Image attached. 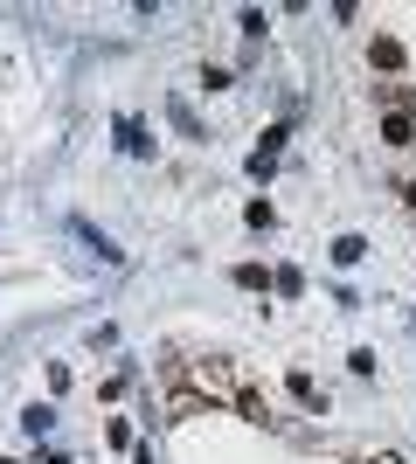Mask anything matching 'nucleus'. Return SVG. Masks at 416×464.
I'll return each instance as SVG.
<instances>
[{
  "label": "nucleus",
  "instance_id": "obj_1",
  "mask_svg": "<svg viewBox=\"0 0 416 464\" xmlns=\"http://www.w3.org/2000/svg\"><path fill=\"white\" fill-rule=\"evenodd\" d=\"M188 388H195L201 402H237V395H243V382H237V368H229V361H195Z\"/></svg>",
  "mask_w": 416,
  "mask_h": 464
},
{
  "label": "nucleus",
  "instance_id": "obj_2",
  "mask_svg": "<svg viewBox=\"0 0 416 464\" xmlns=\"http://www.w3.org/2000/svg\"><path fill=\"white\" fill-rule=\"evenodd\" d=\"M237 409H243V423H264V430H271V423H277V409H271V395H264V388H250V382H243V395H237Z\"/></svg>",
  "mask_w": 416,
  "mask_h": 464
},
{
  "label": "nucleus",
  "instance_id": "obj_3",
  "mask_svg": "<svg viewBox=\"0 0 416 464\" xmlns=\"http://www.w3.org/2000/svg\"><path fill=\"white\" fill-rule=\"evenodd\" d=\"M119 146H125L132 160H146V153H153V139H146V125H139V118H119Z\"/></svg>",
  "mask_w": 416,
  "mask_h": 464
},
{
  "label": "nucleus",
  "instance_id": "obj_4",
  "mask_svg": "<svg viewBox=\"0 0 416 464\" xmlns=\"http://www.w3.org/2000/svg\"><path fill=\"white\" fill-rule=\"evenodd\" d=\"M382 104H389V118H416V91L410 83H382Z\"/></svg>",
  "mask_w": 416,
  "mask_h": 464
},
{
  "label": "nucleus",
  "instance_id": "obj_5",
  "mask_svg": "<svg viewBox=\"0 0 416 464\" xmlns=\"http://www.w3.org/2000/svg\"><path fill=\"white\" fill-rule=\"evenodd\" d=\"M368 63H375V70H402V42H396V35H375Z\"/></svg>",
  "mask_w": 416,
  "mask_h": 464
},
{
  "label": "nucleus",
  "instance_id": "obj_6",
  "mask_svg": "<svg viewBox=\"0 0 416 464\" xmlns=\"http://www.w3.org/2000/svg\"><path fill=\"white\" fill-rule=\"evenodd\" d=\"M21 430H28V437H49V430H56V409H49V402H35L28 416H21Z\"/></svg>",
  "mask_w": 416,
  "mask_h": 464
},
{
  "label": "nucleus",
  "instance_id": "obj_7",
  "mask_svg": "<svg viewBox=\"0 0 416 464\" xmlns=\"http://www.w3.org/2000/svg\"><path fill=\"white\" fill-rule=\"evenodd\" d=\"M292 395H298V402H305V409H326V395H319V382H313V374H305V368L292 374Z\"/></svg>",
  "mask_w": 416,
  "mask_h": 464
},
{
  "label": "nucleus",
  "instance_id": "obj_8",
  "mask_svg": "<svg viewBox=\"0 0 416 464\" xmlns=\"http://www.w3.org/2000/svg\"><path fill=\"white\" fill-rule=\"evenodd\" d=\"M167 118H174V132H180V139H208V132H201V125H195V111L180 104V97H174V104H167Z\"/></svg>",
  "mask_w": 416,
  "mask_h": 464
},
{
  "label": "nucleus",
  "instance_id": "obj_9",
  "mask_svg": "<svg viewBox=\"0 0 416 464\" xmlns=\"http://www.w3.org/2000/svg\"><path fill=\"white\" fill-rule=\"evenodd\" d=\"M382 139H389V146H410V139H416V118H382Z\"/></svg>",
  "mask_w": 416,
  "mask_h": 464
},
{
  "label": "nucleus",
  "instance_id": "obj_10",
  "mask_svg": "<svg viewBox=\"0 0 416 464\" xmlns=\"http://www.w3.org/2000/svg\"><path fill=\"white\" fill-rule=\"evenodd\" d=\"M167 416H174V423H180V416H201V395H195V388H180V395H167Z\"/></svg>",
  "mask_w": 416,
  "mask_h": 464
},
{
  "label": "nucleus",
  "instance_id": "obj_11",
  "mask_svg": "<svg viewBox=\"0 0 416 464\" xmlns=\"http://www.w3.org/2000/svg\"><path fill=\"white\" fill-rule=\"evenodd\" d=\"M361 256H368V243H361V236H340V243H334V264H361Z\"/></svg>",
  "mask_w": 416,
  "mask_h": 464
},
{
  "label": "nucleus",
  "instance_id": "obj_12",
  "mask_svg": "<svg viewBox=\"0 0 416 464\" xmlns=\"http://www.w3.org/2000/svg\"><path fill=\"white\" fill-rule=\"evenodd\" d=\"M237 285L243 291H264V285H271V271H264V264H237Z\"/></svg>",
  "mask_w": 416,
  "mask_h": 464
},
{
  "label": "nucleus",
  "instance_id": "obj_13",
  "mask_svg": "<svg viewBox=\"0 0 416 464\" xmlns=\"http://www.w3.org/2000/svg\"><path fill=\"white\" fill-rule=\"evenodd\" d=\"M285 139H292V125H271V132H264V146H257V153H264V160H277V153H285Z\"/></svg>",
  "mask_w": 416,
  "mask_h": 464
},
{
  "label": "nucleus",
  "instance_id": "obj_14",
  "mask_svg": "<svg viewBox=\"0 0 416 464\" xmlns=\"http://www.w3.org/2000/svg\"><path fill=\"white\" fill-rule=\"evenodd\" d=\"M271 285H277V291H285V298H298V291H305V271H292V264H285V271H277V277H271Z\"/></svg>",
  "mask_w": 416,
  "mask_h": 464
},
{
  "label": "nucleus",
  "instance_id": "obj_15",
  "mask_svg": "<svg viewBox=\"0 0 416 464\" xmlns=\"http://www.w3.org/2000/svg\"><path fill=\"white\" fill-rule=\"evenodd\" d=\"M243 215H250V229H271V222H277V208H271V201H250Z\"/></svg>",
  "mask_w": 416,
  "mask_h": 464
},
{
  "label": "nucleus",
  "instance_id": "obj_16",
  "mask_svg": "<svg viewBox=\"0 0 416 464\" xmlns=\"http://www.w3.org/2000/svg\"><path fill=\"white\" fill-rule=\"evenodd\" d=\"M104 437H111L119 450H132V423H125V416H111V423H104Z\"/></svg>",
  "mask_w": 416,
  "mask_h": 464
},
{
  "label": "nucleus",
  "instance_id": "obj_17",
  "mask_svg": "<svg viewBox=\"0 0 416 464\" xmlns=\"http://www.w3.org/2000/svg\"><path fill=\"white\" fill-rule=\"evenodd\" d=\"M368 464H402V458H396V450H375V458H368Z\"/></svg>",
  "mask_w": 416,
  "mask_h": 464
},
{
  "label": "nucleus",
  "instance_id": "obj_18",
  "mask_svg": "<svg viewBox=\"0 0 416 464\" xmlns=\"http://www.w3.org/2000/svg\"><path fill=\"white\" fill-rule=\"evenodd\" d=\"M402 201H410V208H416V180H410V188H402Z\"/></svg>",
  "mask_w": 416,
  "mask_h": 464
}]
</instances>
